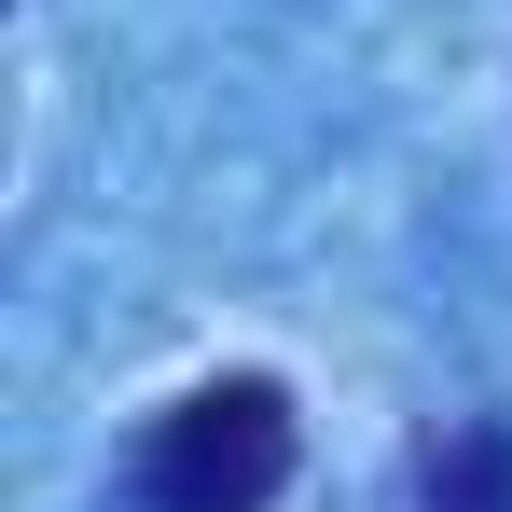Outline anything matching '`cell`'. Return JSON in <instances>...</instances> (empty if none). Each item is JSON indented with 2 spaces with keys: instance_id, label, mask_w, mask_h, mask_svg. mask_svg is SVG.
<instances>
[{
  "instance_id": "obj_2",
  "label": "cell",
  "mask_w": 512,
  "mask_h": 512,
  "mask_svg": "<svg viewBox=\"0 0 512 512\" xmlns=\"http://www.w3.org/2000/svg\"><path fill=\"white\" fill-rule=\"evenodd\" d=\"M429 512H512V429H443L429 443Z\"/></svg>"
},
{
  "instance_id": "obj_1",
  "label": "cell",
  "mask_w": 512,
  "mask_h": 512,
  "mask_svg": "<svg viewBox=\"0 0 512 512\" xmlns=\"http://www.w3.org/2000/svg\"><path fill=\"white\" fill-rule=\"evenodd\" d=\"M277 485H291V402L263 374L180 388L139 443V512H277Z\"/></svg>"
}]
</instances>
